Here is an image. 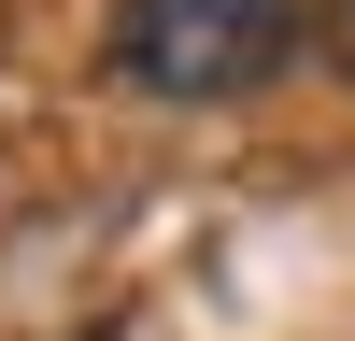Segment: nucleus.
I'll list each match as a JSON object with an SVG mask.
<instances>
[{
  "instance_id": "obj_2",
  "label": "nucleus",
  "mask_w": 355,
  "mask_h": 341,
  "mask_svg": "<svg viewBox=\"0 0 355 341\" xmlns=\"http://www.w3.org/2000/svg\"><path fill=\"white\" fill-rule=\"evenodd\" d=\"M313 43H327L341 71H355V0H313Z\"/></svg>"
},
{
  "instance_id": "obj_1",
  "label": "nucleus",
  "mask_w": 355,
  "mask_h": 341,
  "mask_svg": "<svg viewBox=\"0 0 355 341\" xmlns=\"http://www.w3.org/2000/svg\"><path fill=\"white\" fill-rule=\"evenodd\" d=\"M299 0H114V71L142 100H242L299 57Z\"/></svg>"
}]
</instances>
